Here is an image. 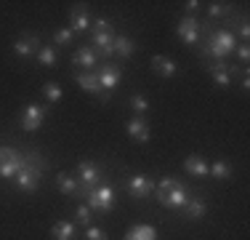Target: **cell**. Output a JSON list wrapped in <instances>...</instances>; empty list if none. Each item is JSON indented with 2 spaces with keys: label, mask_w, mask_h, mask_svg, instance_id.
<instances>
[{
  "label": "cell",
  "mask_w": 250,
  "mask_h": 240,
  "mask_svg": "<svg viewBox=\"0 0 250 240\" xmlns=\"http://www.w3.org/2000/svg\"><path fill=\"white\" fill-rule=\"evenodd\" d=\"M85 240H109V235H106L101 227H85Z\"/></svg>",
  "instance_id": "31"
},
{
  "label": "cell",
  "mask_w": 250,
  "mask_h": 240,
  "mask_svg": "<svg viewBox=\"0 0 250 240\" xmlns=\"http://www.w3.org/2000/svg\"><path fill=\"white\" fill-rule=\"evenodd\" d=\"M24 166V155L14 147H0V179H11L14 182L16 173Z\"/></svg>",
  "instance_id": "5"
},
{
  "label": "cell",
  "mask_w": 250,
  "mask_h": 240,
  "mask_svg": "<svg viewBox=\"0 0 250 240\" xmlns=\"http://www.w3.org/2000/svg\"><path fill=\"white\" fill-rule=\"evenodd\" d=\"M184 11H187V16H194L200 11V3L197 0H189V3H184Z\"/></svg>",
  "instance_id": "34"
},
{
  "label": "cell",
  "mask_w": 250,
  "mask_h": 240,
  "mask_svg": "<svg viewBox=\"0 0 250 240\" xmlns=\"http://www.w3.org/2000/svg\"><path fill=\"white\" fill-rule=\"evenodd\" d=\"M56 187H59V192H64V195H80V197H85V192H83V187H80V179H77L75 173L62 171L56 176Z\"/></svg>",
  "instance_id": "15"
},
{
  "label": "cell",
  "mask_w": 250,
  "mask_h": 240,
  "mask_svg": "<svg viewBox=\"0 0 250 240\" xmlns=\"http://www.w3.org/2000/svg\"><path fill=\"white\" fill-rule=\"evenodd\" d=\"M21 155H24V166L16 173L14 184H16V190H21V192H35L40 187L43 171L48 168V160H45L38 149H27V152H21Z\"/></svg>",
  "instance_id": "1"
},
{
  "label": "cell",
  "mask_w": 250,
  "mask_h": 240,
  "mask_svg": "<svg viewBox=\"0 0 250 240\" xmlns=\"http://www.w3.org/2000/svg\"><path fill=\"white\" fill-rule=\"evenodd\" d=\"M208 166H210V163H205L200 155H189V158L184 160V171H187L189 176H197V179L208 176Z\"/></svg>",
  "instance_id": "17"
},
{
  "label": "cell",
  "mask_w": 250,
  "mask_h": 240,
  "mask_svg": "<svg viewBox=\"0 0 250 240\" xmlns=\"http://www.w3.org/2000/svg\"><path fill=\"white\" fill-rule=\"evenodd\" d=\"M128 192H130V197H136V200L149 197V192H154V182L149 176H144V173H136V176L128 179Z\"/></svg>",
  "instance_id": "13"
},
{
  "label": "cell",
  "mask_w": 250,
  "mask_h": 240,
  "mask_svg": "<svg viewBox=\"0 0 250 240\" xmlns=\"http://www.w3.org/2000/svg\"><path fill=\"white\" fill-rule=\"evenodd\" d=\"M237 35H240V38L248 43V38H250V24H248V19H245V16L240 19V27H237Z\"/></svg>",
  "instance_id": "32"
},
{
  "label": "cell",
  "mask_w": 250,
  "mask_h": 240,
  "mask_svg": "<svg viewBox=\"0 0 250 240\" xmlns=\"http://www.w3.org/2000/svg\"><path fill=\"white\" fill-rule=\"evenodd\" d=\"M176 35L181 38L184 46L197 48V43H200V22L194 19V16H181L178 24H176Z\"/></svg>",
  "instance_id": "7"
},
{
  "label": "cell",
  "mask_w": 250,
  "mask_h": 240,
  "mask_svg": "<svg viewBox=\"0 0 250 240\" xmlns=\"http://www.w3.org/2000/svg\"><path fill=\"white\" fill-rule=\"evenodd\" d=\"M184 211H187V219H192V221H200L202 216H205V203L200 200V197H189L187 200V206H184Z\"/></svg>",
  "instance_id": "22"
},
{
  "label": "cell",
  "mask_w": 250,
  "mask_h": 240,
  "mask_svg": "<svg viewBox=\"0 0 250 240\" xmlns=\"http://www.w3.org/2000/svg\"><path fill=\"white\" fill-rule=\"evenodd\" d=\"M130 110L136 112V118H144L149 112V99L144 94H133L130 96Z\"/></svg>",
  "instance_id": "24"
},
{
  "label": "cell",
  "mask_w": 250,
  "mask_h": 240,
  "mask_svg": "<svg viewBox=\"0 0 250 240\" xmlns=\"http://www.w3.org/2000/svg\"><path fill=\"white\" fill-rule=\"evenodd\" d=\"M35 59H38L43 67H53V64H56V46H43Z\"/></svg>",
  "instance_id": "26"
},
{
  "label": "cell",
  "mask_w": 250,
  "mask_h": 240,
  "mask_svg": "<svg viewBox=\"0 0 250 240\" xmlns=\"http://www.w3.org/2000/svg\"><path fill=\"white\" fill-rule=\"evenodd\" d=\"M48 118V107H43V104H27L24 110H21V115H19V125H21V131H27V134H32V131H38L40 125H43V120Z\"/></svg>",
  "instance_id": "6"
},
{
  "label": "cell",
  "mask_w": 250,
  "mask_h": 240,
  "mask_svg": "<svg viewBox=\"0 0 250 240\" xmlns=\"http://www.w3.org/2000/svg\"><path fill=\"white\" fill-rule=\"evenodd\" d=\"M125 131H128V136L133 142H141V144L152 139V128L144 118H130L128 123H125Z\"/></svg>",
  "instance_id": "14"
},
{
  "label": "cell",
  "mask_w": 250,
  "mask_h": 240,
  "mask_svg": "<svg viewBox=\"0 0 250 240\" xmlns=\"http://www.w3.org/2000/svg\"><path fill=\"white\" fill-rule=\"evenodd\" d=\"M75 83L83 88V91H88V94H93V96H96V94L101 91L96 72H75Z\"/></svg>",
  "instance_id": "18"
},
{
  "label": "cell",
  "mask_w": 250,
  "mask_h": 240,
  "mask_svg": "<svg viewBox=\"0 0 250 240\" xmlns=\"http://www.w3.org/2000/svg\"><path fill=\"white\" fill-rule=\"evenodd\" d=\"M208 176L218 179V182L231 179V163H229V160H216L213 166H208Z\"/></svg>",
  "instance_id": "21"
},
{
  "label": "cell",
  "mask_w": 250,
  "mask_h": 240,
  "mask_svg": "<svg viewBox=\"0 0 250 240\" xmlns=\"http://www.w3.org/2000/svg\"><path fill=\"white\" fill-rule=\"evenodd\" d=\"M152 67H154V72H157L160 77H173L176 72H178V67H176V62L173 59H168V56H152Z\"/></svg>",
  "instance_id": "19"
},
{
  "label": "cell",
  "mask_w": 250,
  "mask_h": 240,
  "mask_svg": "<svg viewBox=\"0 0 250 240\" xmlns=\"http://www.w3.org/2000/svg\"><path fill=\"white\" fill-rule=\"evenodd\" d=\"M91 14H88V5L85 3H75L72 11H69V29L72 32H88L91 29Z\"/></svg>",
  "instance_id": "11"
},
{
  "label": "cell",
  "mask_w": 250,
  "mask_h": 240,
  "mask_svg": "<svg viewBox=\"0 0 250 240\" xmlns=\"http://www.w3.org/2000/svg\"><path fill=\"white\" fill-rule=\"evenodd\" d=\"M75 40V32L69 27H64V29H56V32H53V43L56 46H69Z\"/></svg>",
  "instance_id": "29"
},
{
  "label": "cell",
  "mask_w": 250,
  "mask_h": 240,
  "mask_svg": "<svg viewBox=\"0 0 250 240\" xmlns=\"http://www.w3.org/2000/svg\"><path fill=\"white\" fill-rule=\"evenodd\" d=\"M154 195H157V203L165 208H184L189 200V192L178 179H163V182L154 187Z\"/></svg>",
  "instance_id": "2"
},
{
  "label": "cell",
  "mask_w": 250,
  "mask_h": 240,
  "mask_svg": "<svg viewBox=\"0 0 250 240\" xmlns=\"http://www.w3.org/2000/svg\"><path fill=\"white\" fill-rule=\"evenodd\" d=\"M77 179H80L83 192L88 195L93 187H99V179H101L99 163H93V160H83V163H77Z\"/></svg>",
  "instance_id": "8"
},
{
  "label": "cell",
  "mask_w": 250,
  "mask_h": 240,
  "mask_svg": "<svg viewBox=\"0 0 250 240\" xmlns=\"http://www.w3.org/2000/svg\"><path fill=\"white\" fill-rule=\"evenodd\" d=\"M154 238H157L154 227H133V230L125 235V240H154Z\"/></svg>",
  "instance_id": "25"
},
{
  "label": "cell",
  "mask_w": 250,
  "mask_h": 240,
  "mask_svg": "<svg viewBox=\"0 0 250 240\" xmlns=\"http://www.w3.org/2000/svg\"><path fill=\"white\" fill-rule=\"evenodd\" d=\"M240 86H242V91H250V77H248V70L242 72V80H240Z\"/></svg>",
  "instance_id": "36"
},
{
  "label": "cell",
  "mask_w": 250,
  "mask_h": 240,
  "mask_svg": "<svg viewBox=\"0 0 250 240\" xmlns=\"http://www.w3.org/2000/svg\"><path fill=\"white\" fill-rule=\"evenodd\" d=\"M51 238L53 240H77V227L72 221H56L51 227Z\"/></svg>",
  "instance_id": "20"
},
{
  "label": "cell",
  "mask_w": 250,
  "mask_h": 240,
  "mask_svg": "<svg viewBox=\"0 0 250 240\" xmlns=\"http://www.w3.org/2000/svg\"><path fill=\"white\" fill-rule=\"evenodd\" d=\"M136 53V40L133 38H115V56L130 59Z\"/></svg>",
  "instance_id": "23"
},
{
  "label": "cell",
  "mask_w": 250,
  "mask_h": 240,
  "mask_svg": "<svg viewBox=\"0 0 250 240\" xmlns=\"http://www.w3.org/2000/svg\"><path fill=\"white\" fill-rule=\"evenodd\" d=\"M96 77H99L101 91H109L112 94L117 88V83H120V67H117V64H112V62H104L96 70Z\"/></svg>",
  "instance_id": "10"
},
{
  "label": "cell",
  "mask_w": 250,
  "mask_h": 240,
  "mask_svg": "<svg viewBox=\"0 0 250 240\" xmlns=\"http://www.w3.org/2000/svg\"><path fill=\"white\" fill-rule=\"evenodd\" d=\"M234 72H237V70L231 67V64H226V62H210V64H208V75H210L221 88H229V86H231V80H234Z\"/></svg>",
  "instance_id": "12"
},
{
  "label": "cell",
  "mask_w": 250,
  "mask_h": 240,
  "mask_svg": "<svg viewBox=\"0 0 250 240\" xmlns=\"http://www.w3.org/2000/svg\"><path fill=\"white\" fill-rule=\"evenodd\" d=\"M43 48L40 38L35 32H24L19 40L14 43V56L16 59H29V56H38V51Z\"/></svg>",
  "instance_id": "9"
},
{
  "label": "cell",
  "mask_w": 250,
  "mask_h": 240,
  "mask_svg": "<svg viewBox=\"0 0 250 240\" xmlns=\"http://www.w3.org/2000/svg\"><path fill=\"white\" fill-rule=\"evenodd\" d=\"M231 5L229 3H210L208 5V16H210V19H224V16H231Z\"/></svg>",
  "instance_id": "27"
},
{
  "label": "cell",
  "mask_w": 250,
  "mask_h": 240,
  "mask_svg": "<svg viewBox=\"0 0 250 240\" xmlns=\"http://www.w3.org/2000/svg\"><path fill=\"white\" fill-rule=\"evenodd\" d=\"M237 59H240L242 64H248V59H250V46H248V43H240V46H237Z\"/></svg>",
  "instance_id": "33"
},
{
  "label": "cell",
  "mask_w": 250,
  "mask_h": 240,
  "mask_svg": "<svg viewBox=\"0 0 250 240\" xmlns=\"http://www.w3.org/2000/svg\"><path fill=\"white\" fill-rule=\"evenodd\" d=\"M91 32H93V48H96V56H104V62L115 56V35H112V22L109 19H93Z\"/></svg>",
  "instance_id": "3"
},
{
  "label": "cell",
  "mask_w": 250,
  "mask_h": 240,
  "mask_svg": "<svg viewBox=\"0 0 250 240\" xmlns=\"http://www.w3.org/2000/svg\"><path fill=\"white\" fill-rule=\"evenodd\" d=\"M43 96L51 101V104H56V101H62L64 91H62V86H59V83H43Z\"/></svg>",
  "instance_id": "28"
},
{
  "label": "cell",
  "mask_w": 250,
  "mask_h": 240,
  "mask_svg": "<svg viewBox=\"0 0 250 240\" xmlns=\"http://www.w3.org/2000/svg\"><path fill=\"white\" fill-rule=\"evenodd\" d=\"M85 200H88V208H91V211L109 214L112 208H115L117 197H115V190H112L109 184H99V187H93V190L85 195Z\"/></svg>",
  "instance_id": "4"
},
{
  "label": "cell",
  "mask_w": 250,
  "mask_h": 240,
  "mask_svg": "<svg viewBox=\"0 0 250 240\" xmlns=\"http://www.w3.org/2000/svg\"><path fill=\"white\" fill-rule=\"evenodd\" d=\"M77 221H80L83 227H91L93 221V211L88 206H77Z\"/></svg>",
  "instance_id": "30"
},
{
  "label": "cell",
  "mask_w": 250,
  "mask_h": 240,
  "mask_svg": "<svg viewBox=\"0 0 250 240\" xmlns=\"http://www.w3.org/2000/svg\"><path fill=\"white\" fill-rule=\"evenodd\" d=\"M96 48H85V46H83V48H77V51H75V56H72V64H75V67H83V70H93V67H96Z\"/></svg>",
  "instance_id": "16"
},
{
  "label": "cell",
  "mask_w": 250,
  "mask_h": 240,
  "mask_svg": "<svg viewBox=\"0 0 250 240\" xmlns=\"http://www.w3.org/2000/svg\"><path fill=\"white\" fill-rule=\"evenodd\" d=\"M96 99L101 101V104H109V101H112V94H109V91H99Z\"/></svg>",
  "instance_id": "35"
}]
</instances>
